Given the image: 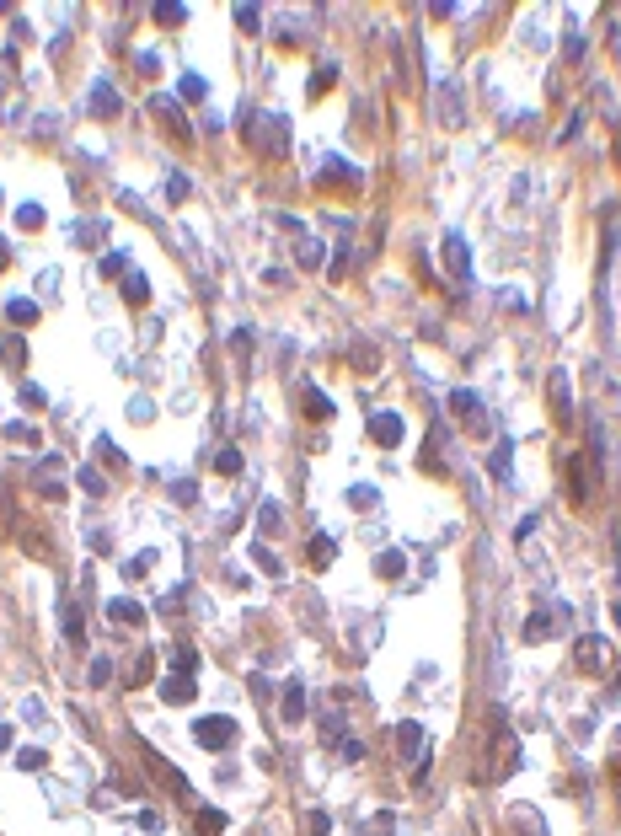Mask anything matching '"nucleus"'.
<instances>
[{
    "instance_id": "nucleus-1",
    "label": "nucleus",
    "mask_w": 621,
    "mask_h": 836,
    "mask_svg": "<svg viewBox=\"0 0 621 836\" xmlns=\"http://www.w3.org/2000/svg\"><path fill=\"white\" fill-rule=\"evenodd\" d=\"M514 767H520V740L498 724V729H493V761H487V772H482V777H487V783H503Z\"/></svg>"
},
{
    "instance_id": "nucleus-2",
    "label": "nucleus",
    "mask_w": 621,
    "mask_h": 836,
    "mask_svg": "<svg viewBox=\"0 0 621 836\" xmlns=\"http://www.w3.org/2000/svg\"><path fill=\"white\" fill-rule=\"evenodd\" d=\"M193 740H199V745H209V751H220V745H231V740H236V718H225V713L199 718V724H193Z\"/></svg>"
},
{
    "instance_id": "nucleus-3",
    "label": "nucleus",
    "mask_w": 621,
    "mask_h": 836,
    "mask_svg": "<svg viewBox=\"0 0 621 836\" xmlns=\"http://www.w3.org/2000/svg\"><path fill=\"white\" fill-rule=\"evenodd\" d=\"M573 659H579L589 675H600V670H611V643L589 632V638H579V643H573Z\"/></svg>"
},
{
    "instance_id": "nucleus-4",
    "label": "nucleus",
    "mask_w": 621,
    "mask_h": 836,
    "mask_svg": "<svg viewBox=\"0 0 621 836\" xmlns=\"http://www.w3.org/2000/svg\"><path fill=\"white\" fill-rule=\"evenodd\" d=\"M546 397H552V418H557V424H568V418H573V386H568V370H552Z\"/></svg>"
},
{
    "instance_id": "nucleus-5",
    "label": "nucleus",
    "mask_w": 621,
    "mask_h": 836,
    "mask_svg": "<svg viewBox=\"0 0 621 836\" xmlns=\"http://www.w3.org/2000/svg\"><path fill=\"white\" fill-rule=\"evenodd\" d=\"M402 434H407V424H402V413H391V408L370 413V440H375V445H397Z\"/></svg>"
},
{
    "instance_id": "nucleus-6",
    "label": "nucleus",
    "mask_w": 621,
    "mask_h": 836,
    "mask_svg": "<svg viewBox=\"0 0 621 836\" xmlns=\"http://www.w3.org/2000/svg\"><path fill=\"white\" fill-rule=\"evenodd\" d=\"M440 247H444V263H450V274L466 285V279H471V252H466V236H461V231H450Z\"/></svg>"
},
{
    "instance_id": "nucleus-7",
    "label": "nucleus",
    "mask_w": 621,
    "mask_h": 836,
    "mask_svg": "<svg viewBox=\"0 0 621 836\" xmlns=\"http://www.w3.org/2000/svg\"><path fill=\"white\" fill-rule=\"evenodd\" d=\"M262 150H268V156H284V150H289V123H284L279 113L262 118Z\"/></svg>"
},
{
    "instance_id": "nucleus-8",
    "label": "nucleus",
    "mask_w": 621,
    "mask_h": 836,
    "mask_svg": "<svg viewBox=\"0 0 621 836\" xmlns=\"http://www.w3.org/2000/svg\"><path fill=\"white\" fill-rule=\"evenodd\" d=\"M91 107H97V118H118V91H113V81L91 86Z\"/></svg>"
},
{
    "instance_id": "nucleus-9",
    "label": "nucleus",
    "mask_w": 621,
    "mask_h": 836,
    "mask_svg": "<svg viewBox=\"0 0 621 836\" xmlns=\"http://www.w3.org/2000/svg\"><path fill=\"white\" fill-rule=\"evenodd\" d=\"M305 718V681H289L284 686V724H300Z\"/></svg>"
},
{
    "instance_id": "nucleus-10",
    "label": "nucleus",
    "mask_w": 621,
    "mask_h": 836,
    "mask_svg": "<svg viewBox=\"0 0 621 836\" xmlns=\"http://www.w3.org/2000/svg\"><path fill=\"white\" fill-rule=\"evenodd\" d=\"M193 692H199V686H193V675H188V670L172 675V681H161V697H166V702H188Z\"/></svg>"
},
{
    "instance_id": "nucleus-11",
    "label": "nucleus",
    "mask_w": 621,
    "mask_h": 836,
    "mask_svg": "<svg viewBox=\"0 0 621 836\" xmlns=\"http://www.w3.org/2000/svg\"><path fill=\"white\" fill-rule=\"evenodd\" d=\"M450 413H461V418H482V397L477 391H450Z\"/></svg>"
},
{
    "instance_id": "nucleus-12",
    "label": "nucleus",
    "mask_w": 621,
    "mask_h": 836,
    "mask_svg": "<svg viewBox=\"0 0 621 836\" xmlns=\"http://www.w3.org/2000/svg\"><path fill=\"white\" fill-rule=\"evenodd\" d=\"M60 616H64V638H70V643H86V622H80L75 601H60Z\"/></svg>"
},
{
    "instance_id": "nucleus-13",
    "label": "nucleus",
    "mask_w": 621,
    "mask_h": 836,
    "mask_svg": "<svg viewBox=\"0 0 621 836\" xmlns=\"http://www.w3.org/2000/svg\"><path fill=\"white\" fill-rule=\"evenodd\" d=\"M123 301H134V306L150 301V279H145L140 268H129V279H123Z\"/></svg>"
},
{
    "instance_id": "nucleus-14",
    "label": "nucleus",
    "mask_w": 621,
    "mask_h": 836,
    "mask_svg": "<svg viewBox=\"0 0 621 836\" xmlns=\"http://www.w3.org/2000/svg\"><path fill=\"white\" fill-rule=\"evenodd\" d=\"M107 616H113V622H140L145 628V606L140 601H107Z\"/></svg>"
},
{
    "instance_id": "nucleus-15",
    "label": "nucleus",
    "mask_w": 621,
    "mask_h": 836,
    "mask_svg": "<svg viewBox=\"0 0 621 836\" xmlns=\"http://www.w3.org/2000/svg\"><path fill=\"white\" fill-rule=\"evenodd\" d=\"M440 103H444V123H461L466 118V113H461V86H456V81H444Z\"/></svg>"
},
{
    "instance_id": "nucleus-16",
    "label": "nucleus",
    "mask_w": 621,
    "mask_h": 836,
    "mask_svg": "<svg viewBox=\"0 0 621 836\" xmlns=\"http://www.w3.org/2000/svg\"><path fill=\"white\" fill-rule=\"evenodd\" d=\"M215 472H220V477H236V472H241V450L236 445H220V450H215Z\"/></svg>"
},
{
    "instance_id": "nucleus-17",
    "label": "nucleus",
    "mask_w": 621,
    "mask_h": 836,
    "mask_svg": "<svg viewBox=\"0 0 621 836\" xmlns=\"http://www.w3.org/2000/svg\"><path fill=\"white\" fill-rule=\"evenodd\" d=\"M6 317H11V322H38V306H33V301H27V295H17V301H6Z\"/></svg>"
},
{
    "instance_id": "nucleus-18",
    "label": "nucleus",
    "mask_w": 621,
    "mask_h": 836,
    "mask_svg": "<svg viewBox=\"0 0 621 836\" xmlns=\"http://www.w3.org/2000/svg\"><path fill=\"white\" fill-rule=\"evenodd\" d=\"M546 638H552V616L536 612L530 622H525V643H546Z\"/></svg>"
},
{
    "instance_id": "nucleus-19",
    "label": "nucleus",
    "mask_w": 621,
    "mask_h": 836,
    "mask_svg": "<svg viewBox=\"0 0 621 836\" xmlns=\"http://www.w3.org/2000/svg\"><path fill=\"white\" fill-rule=\"evenodd\" d=\"M150 107H156L161 118H166V129H182V140H188V118H177V103H172V97H156Z\"/></svg>"
},
{
    "instance_id": "nucleus-20",
    "label": "nucleus",
    "mask_w": 621,
    "mask_h": 836,
    "mask_svg": "<svg viewBox=\"0 0 621 836\" xmlns=\"http://www.w3.org/2000/svg\"><path fill=\"white\" fill-rule=\"evenodd\" d=\"M305 558H311L316 569H327V563H332V536H311V547H305Z\"/></svg>"
},
{
    "instance_id": "nucleus-21",
    "label": "nucleus",
    "mask_w": 621,
    "mask_h": 836,
    "mask_svg": "<svg viewBox=\"0 0 621 836\" xmlns=\"http://www.w3.org/2000/svg\"><path fill=\"white\" fill-rule=\"evenodd\" d=\"M509 456H514V445H509V440H498V445H493V456H487L493 477H509Z\"/></svg>"
},
{
    "instance_id": "nucleus-22",
    "label": "nucleus",
    "mask_w": 621,
    "mask_h": 836,
    "mask_svg": "<svg viewBox=\"0 0 621 836\" xmlns=\"http://www.w3.org/2000/svg\"><path fill=\"white\" fill-rule=\"evenodd\" d=\"M402 569H407L402 552H381V558H375V573H386V579H402Z\"/></svg>"
},
{
    "instance_id": "nucleus-23",
    "label": "nucleus",
    "mask_w": 621,
    "mask_h": 836,
    "mask_svg": "<svg viewBox=\"0 0 621 836\" xmlns=\"http://www.w3.org/2000/svg\"><path fill=\"white\" fill-rule=\"evenodd\" d=\"M391 831H397V815H391V810H381V815L364 820V836H391Z\"/></svg>"
},
{
    "instance_id": "nucleus-24",
    "label": "nucleus",
    "mask_w": 621,
    "mask_h": 836,
    "mask_svg": "<svg viewBox=\"0 0 621 836\" xmlns=\"http://www.w3.org/2000/svg\"><path fill=\"white\" fill-rule=\"evenodd\" d=\"M354 359H359V370H364V375H375V365H381V354H375V344H364V338L354 344Z\"/></svg>"
},
{
    "instance_id": "nucleus-25",
    "label": "nucleus",
    "mask_w": 621,
    "mask_h": 836,
    "mask_svg": "<svg viewBox=\"0 0 621 836\" xmlns=\"http://www.w3.org/2000/svg\"><path fill=\"white\" fill-rule=\"evenodd\" d=\"M321 252H327V247H321L316 236H305L300 242V268H321Z\"/></svg>"
},
{
    "instance_id": "nucleus-26",
    "label": "nucleus",
    "mask_w": 621,
    "mask_h": 836,
    "mask_svg": "<svg viewBox=\"0 0 621 836\" xmlns=\"http://www.w3.org/2000/svg\"><path fill=\"white\" fill-rule=\"evenodd\" d=\"M305 413H311V418H332V402H327V391H305Z\"/></svg>"
},
{
    "instance_id": "nucleus-27",
    "label": "nucleus",
    "mask_w": 621,
    "mask_h": 836,
    "mask_svg": "<svg viewBox=\"0 0 621 836\" xmlns=\"http://www.w3.org/2000/svg\"><path fill=\"white\" fill-rule=\"evenodd\" d=\"M348 504H354V510H375V488H370V483L348 488Z\"/></svg>"
},
{
    "instance_id": "nucleus-28",
    "label": "nucleus",
    "mask_w": 621,
    "mask_h": 836,
    "mask_svg": "<svg viewBox=\"0 0 621 836\" xmlns=\"http://www.w3.org/2000/svg\"><path fill=\"white\" fill-rule=\"evenodd\" d=\"M80 488L86 493H107V477H102L97 467H80Z\"/></svg>"
},
{
    "instance_id": "nucleus-29",
    "label": "nucleus",
    "mask_w": 621,
    "mask_h": 836,
    "mask_svg": "<svg viewBox=\"0 0 621 836\" xmlns=\"http://www.w3.org/2000/svg\"><path fill=\"white\" fill-rule=\"evenodd\" d=\"M17 225H21V231H38V225H43V209L38 204H21L17 209Z\"/></svg>"
},
{
    "instance_id": "nucleus-30",
    "label": "nucleus",
    "mask_w": 621,
    "mask_h": 836,
    "mask_svg": "<svg viewBox=\"0 0 621 836\" xmlns=\"http://www.w3.org/2000/svg\"><path fill=\"white\" fill-rule=\"evenodd\" d=\"M188 193H193V183H188V177H166V199H172V204H182Z\"/></svg>"
},
{
    "instance_id": "nucleus-31",
    "label": "nucleus",
    "mask_w": 621,
    "mask_h": 836,
    "mask_svg": "<svg viewBox=\"0 0 621 836\" xmlns=\"http://www.w3.org/2000/svg\"><path fill=\"white\" fill-rule=\"evenodd\" d=\"M327 831H332V815H321V810L305 815V836H327Z\"/></svg>"
},
{
    "instance_id": "nucleus-32",
    "label": "nucleus",
    "mask_w": 621,
    "mask_h": 836,
    "mask_svg": "<svg viewBox=\"0 0 621 836\" xmlns=\"http://www.w3.org/2000/svg\"><path fill=\"white\" fill-rule=\"evenodd\" d=\"M204 91H209V86H204L199 75H182V97H188V103H204Z\"/></svg>"
},
{
    "instance_id": "nucleus-33",
    "label": "nucleus",
    "mask_w": 621,
    "mask_h": 836,
    "mask_svg": "<svg viewBox=\"0 0 621 836\" xmlns=\"http://www.w3.org/2000/svg\"><path fill=\"white\" fill-rule=\"evenodd\" d=\"M252 558H258V569H268V573H284V563L273 558L268 547H252Z\"/></svg>"
},
{
    "instance_id": "nucleus-34",
    "label": "nucleus",
    "mask_w": 621,
    "mask_h": 836,
    "mask_svg": "<svg viewBox=\"0 0 621 836\" xmlns=\"http://www.w3.org/2000/svg\"><path fill=\"white\" fill-rule=\"evenodd\" d=\"M220 826H225V815H220V810H204V815H199V831H204V836H215Z\"/></svg>"
},
{
    "instance_id": "nucleus-35",
    "label": "nucleus",
    "mask_w": 621,
    "mask_h": 836,
    "mask_svg": "<svg viewBox=\"0 0 621 836\" xmlns=\"http://www.w3.org/2000/svg\"><path fill=\"white\" fill-rule=\"evenodd\" d=\"M6 434H11L17 445H33V440H38V434H33V424H6Z\"/></svg>"
},
{
    "instance_id": "nucleus-36",
    "label": "nucleus",
    "mask_w": 621,
    "mask_h": 836,
    "mask_svg": "<svg viewBox=\"0 0 621 836\" xmlns=\"http://www.w3.org/2000/svg\"><path fill=\"white\" fill-rule=\"evenodd\" d=\"M236 21L246 27V33H258V6H236Z\"/></svg>"
},
{
    "instance_id": "nucleus-37",
    "label": "nucleus",
    "mask_w": 621,
    "mask_h": 836,
    "mask_svg": "<svg viewBox=\"0 0 621 836\" xmlns=\"http://www.w3.org/2000/svg\"><path fill=\"white\" fill-rule=\"evenodd\" d=\"M0 354H6V365H21V359H27V348H21L17 338H6V348H0Z\"/></svg>"
},
{
    "instance_id": "nucleus-38",
    "label": "nucleus",
    "mask_w": 621,
    "mask_h": 836,
    "mask_svg": "<svg viewBox=\"0 0 621 836\" xmlns=\"http://www.w3.org/2000/svg\"><path fill=\"white\" fill-rule=\"evenodd\" d=\"M172 665H177V670H193V665H199V654H193V649H182V643H177V654H172Z\"/></svg>"
},
{
    "instance_id": "nucleus-39",
    "label": "nucleus",
    "mask_w": 621,
    "mask_h": 836,
    "mask_svg": "<svg viewBox=\"0 0 621 836\" xmlns=\"http://www.w3.org/2000/svg\"><path fill=\"white\" fill-rule=\"evenodd\" d=\"M17 767H21V772H38V767H43V751H21Z\"/></svg>"
},
{
    "instance_id": "nucleus-40",
    "label": "nucleus",
    "mask_w": 621,
    "mask_h": 836,
    "mask_svg": "<svg viewBox=\"0 0 621 836\" xmlns=\"http://www.w3.org/2000/svg\"><path fill=\"white\" fill-rule=\"evenodd\" d=\"M321 734H327V740H343V718L327 713V718H321Z\"/></svg>"
},
{
    "instance_id": "nucleus-41",
    "label": "nucleus",
    "mask_w": 621,
    "mask_h": 836,
    "mask_svg": "<svg viewBox=\"0 0 621 836\" xmlns=\"http://www.w3.org/2000/svg\"><path fill=\"white\" fill-rule=\"evenodd\" d=\"M107 670H113L107 659H91V686H107Z\"/></svg>"
},
{
    "instance_id": "nucleus-42",
    "label": "nucleus",
    "mask_w": 621,
    "mask_h": 836,
    "mask_svg": "<svg viewBox=\"0 0 621 836\" xmlns=\"http://www.w3.org/2000/svg\"><path fill=\"white\" fill-rule=\"evenodd\" d=\"M258 526L273 531V526H279V510H273V504H262V510H258Z\"/></svg>"
},
{
    "instance_id": "nucleus-43",
    "label": "nucleus",
    "mask_w": 621,
    "mask_h": 836,
    "mask_svg": "<svg viewBox=\"0 0 621 836\" xmlns=\"http://www.w3.org/2000/svg\"><path fill=\"white\" fill-rule=\"evenodd\" d=\"M150 665H156V659H150V654H140V665H134V686H145V681H150Z\"/></svg>"
},
{
    "instance_id": "nucleus-44",
    "label": "nucleus",
    "mask_w": 621,
    "mask_h": 836,
    "mask_svg": "<svg viewBox=\"0 0 621 836\" xmlns=\"http://www.w3.org/2000/svg\"><path fill=\"white\" fill-rule=\"evenodd\" d=\"M182 17H188L182 6H156V21H182Z\"/></svg>"
},
{
    "instance_id": "nucleus-45",
    "label": "nucleus",
    "mask_w": 621,
    "mask_h": 836,
    "mask_svg": "<svg viewBox=\"0 0 621 836\" xmlns=\"http://www.w3.org/2000/svg\"><path fill=\"white\" fill-rule=\"evenodd\" d=\"M150 563H156V552H140V558H129V573H145Z\"/></svg>"
},
{
    "instance_id": "nucleus-46",
    "label": "nucleus",
    "mask_w": 621,
    "mask_h": 836,
    "mask_svg": "<svg viewBox=\"0 0 621 836\" xmlns=\"http://www.w3.org/2000/svg\"><path fill=\"white\" fill-rule=\"evenodd\" d=\"M364 756V740H343V761H359Z\"/></svg>"
},
{
    "instance_id": "nucleus-47",
    "label": "nucleus",
    "mask_w": 621,
    "mask_h": 836,
    "mask_svg": "<svg viewBox=\"0 0 621 836\" xmlns=\"http://www.w3.org/2000/svg\"><path fill=\"white\" fill-rule=\"evenodd\" d=\"M182 499V504H193V499H199V483H177V488H172Z\"/></svg>"
},
{
    "instance_id": "nucleus-48",
    "label": "nucleus",
    "mask_w": 621,
    "mask_h": 836,
    "mask_svg": "<svg viewBox=\"0 0 621 836\" xmlns=\"http://www.w3.org/2000/svg\"><path fill=\"white\" fill-rule=\"evenodd\" d=\"M0 751H11V724H0Z\"/></svg>"
},
{
    "instance_id": "nucleus-49",
    "label": "nucleus",
    "mask_w": 621,
    "mask_h": 836,
    "mask_svg": "<svg viewBox=\"0 0 621 836\" xmlns=\"http://www.w3.org/2000/svg\"><path fill=\"white\" fill-rule=\"evenodd\" d=\"M11 263V242H6V236H0V268Z\"/></svg>"
}]
</instances>
